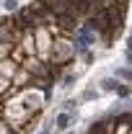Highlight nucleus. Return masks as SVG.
Returning a JSON list of instances; mask_svg holds the SVG:
<instances>
[{
  "mask_svg": "<svg viewBox=\"0 0 132 134\" xmlns=\"http://www.w3.org/2000/svg\"><path fill=\"white\" fill-rule=\"evenodd\" d=\"M116 75H119V77H124V80H132V70H119Z\"/></svg>",
  "mask_w": 132,
  "mask_h": 134,
  "instance_id": "obj_6",
  "label": "nucleus"
},
{
  "mask_svg": "<svg viewBox=\"0 0 132 134\" xmlns=\"http://www.w3.org/2000/svg\"><path fill=\"white\" fill-rule=\"evenodd\" d=\"M3 88H5V80H0V90H3Z\"/></svg>",
  "mask_w": 132,
  "mask_h": 134,
  "instance_id": "obj_9",
  "label": "nucleus"
},
{
  "mask_svg": "<svg viewBox=\"0 0 132 134\" xmlns=\"http://www.w3.org/2000/svg\"><path fill=\"white\" fill-rule=\"evenodd\" d=\"M67 124H70V116L67 114H60L57 116V129H67Z\"/></svg>",
  "mask_w": 132,
  "mask_h": 134,
  "instance_id": "obj_3",
  "label": "nucleus"
},
{
  "mask_svg": "<svg viewBox=\"0 0 132 134\" xmlns=\"http://www.w3.org/2000/svg\"><path fill=\"white\" fill-rule=\"evenodd\" d=\"M127 44H130V52H132V36H130V39H127Z\"/></svg>",
  "mask_w": 132,
  "mask_h": 134,
  "instance_id": "obj_8",
  "label": "nucleus"
},
{
  "mask_svg": "<svg viewBox=\"0 0 132 134\" xmlns=\"http://www.w3.org/2000/svg\"><path fill=\"white\" fill-rule=\"evenodd\" d=\"M42 134H49V132H42Z\"/></svg>",
  "mask_w": 132,
  "mask_h": 134,
  "instance_id": "obj_10",
  "label": "nucleus"
},
{
  "mask_svg": "<svg viewBox=\"0 0 132 134\" xmlns=\"http://www.w3.org/2000/svg\"><path fill=\"white\" fill-rule=\"evenodd\" d=\"M3 5H5V10H16V8H18V0H3Z\"/></svg>",
  "mask_w": 132,
  "mask_h": 134,
  "instance_id": "obj_5",
  "label": "nucleus"
},
{
  "mask_svg": "<svg viewBox=\"0 0 132 134\" xmlns=\"http://www.w3.org/2000/svg\"><path fill=\"white\" fill-rule=\"evenodd\" d=\"M127 62H130V65H132V52H130V54H127Z\"/></svg>",
  "mask_w": 132,
  "mask_h": 134,
  "instance_id": "obj_7",
  "label": "nucleus"
},
{
  "mask_svg": "<svg viewBox=\"0 0 132 134\" xmlns=\"http://www.w3.org/2000/svg\"><path fill=\"white\" fill-rule=\"evenodd\" d=\"M101 85H104V90H116V88H119V83H116L114 77H104Z\"/></svg>",
  "mask_w": 132,
  "mask_h": 134,
  "instance_id": "obj_2",
  "label": "nucleus"
},
{
  "mask_svg": "<svg viewBox=\"0 0 132 134\" xmlns=\"http://www.w3.org/2000/svg\"><path fill=\"white\" fill-rule=\"evenodd\" d=\"M60 26H62V29H73L75 23H73V18H70V16H62V18H60Z\"/></svg>",
  "mask_w": 132,
  "mask_h": 134,
  "instance_id": "obj_4",
  "label": "nucleus"
},
{
  "mask_svg": "<svg viewBox=\"0 0 132 134\" xmlns=\"http://www.w3.org/2000/svg\"><path fill=\"white\" fill-rule=\"evenodd\" d=\"M91 41H93L91 34L85 31V29H80V31H78V52H85V47H88Z\"/></svg>",
  "mask_w": 132,
  "mask_h": 134,
  "instance_id": "obj_1",
  "label": "nucleus"
}]
</instances>
